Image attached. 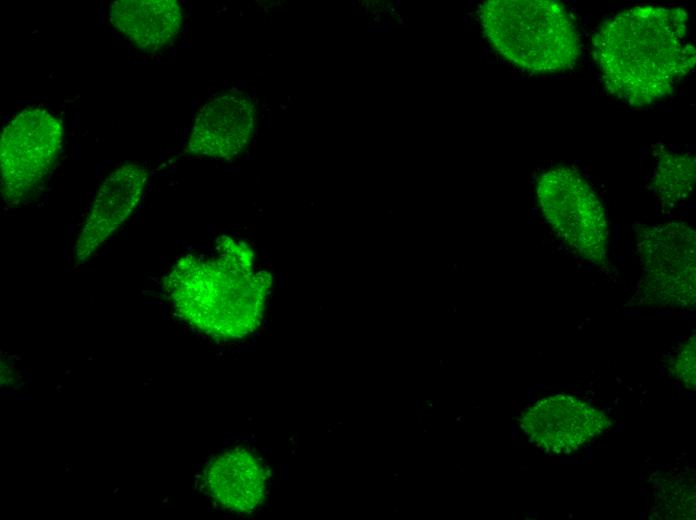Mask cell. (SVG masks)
Wrapping results in <instances>:
<instances>
[{"mask_svg":"<svg viewBox=\"0 0 696 520\" xmlns=\"http://www.w3.org/2000/svg\"><path fill=\"white\" fill-rule=\"evenodd\" d=\"M695 231L683 222L642 228L638 251L643 267L637 299L660 307H694Z\"/></svg>","mask_w":696,"mask_h":520,"instance_id":"obj_6","label":"cell"},{"mask_svg":"<svg viewBox=\"0 0 696 520\" xmlns=\"http://www.w3.org/2000/svg\"><path fill=\"white\" fill-rule=\"evenodd\" d=\"M485 35L514 65L537 73L572 67L580 38L567 9L552 0H491L479 8Z\"/></svg>","mask_w":696,"mask_h":520,"instance_id":"obj_3","label":"cell"},{"mask_svg":"<svg viewBox=\"0 0 696 520\" xmlns=\"http://www.w3.org/2000/svg\"><path fill=\"white\" fill-rule=\"evenodd\" d=\"M62 122L27 107L5 126L0 141L1 194L8 205L28 202L42 189L62 149Z\"/></svg>","mask_w":696,"mask_h":520,"instance_id":"obj_4","label":"cell"},{"mask_svg":"<svg viewBox=\"0 0 696 520\" xmlns=\"http://www.w3.org/2000/svg\"><path fill=\"white\" fill-rule=\"evenodd\" d=\"M684 9L638 5L603 23L593 56L607 90L637 107L669 96L694 67Z\"/></svg>","mask_w":696,"mask_h":520,"instance_id":"obj_1","label":"cell"},{"mask_svg":"<svg viewBox=\"0 0 696 520\" xmlns=\"http://www.w3.org/2000/svg\"><path fill=\"white\" fill-rule=\"evenodd\" d=\"M148 172L138 164L114 170L101 184L73 249L84 263L129 218L141 199Z\"/></svg>","mask_w":696,"mask_h":520,"instance_id":"obj_9","label":"cell"},{"mask_svg":"<svg viewBox=\"0 0 696 520\" xmlns=\"http://www.w3.org/2000/svg\"><path fill=\"white\" fill-rule=\"evenodd\" d=\"M521 422L531 441L553 455L579 450L609 426L602 410L567 394L539 400L525 411Z\"/></svg>","mask_w":696,"mask_h":520,"instance_id":"obj_7","label":"cell"},{"mask_svg":"<svg viewBox=\"0 0 696 520\" xmlns=\"http://www.w3.org/2000/svg\"><path fill=\"white\" fill-rule=\"evenodd\" d=\"M205 480L211 496L236 512L252 511L264 498V468L244 450L227 451L216 457L206 470Z\"/></svg>","mask_w":696,"mask_h":520,"instance_id":"obj_11","label":"cell"},{"mask_svg":"<svg viewBox=\"0 0 696 520\" xmlns=\"http://www.w3.org/2000/svg\"><path fill=\"white\" fill-rule=\"evenodd\" d=\"M111 24L139 49L154 53L170 44L183 25L175 0H118L109 8Z\"/></svg>","mask_w":696,"mask_h":520,"instance_id":"obj_10","label":"cell"},{"mask_svg":"<svg viewBox=\"0 0 696 520\" xmlns=\"http://www.w3.org/2000/svg\"><path fill=\"white\" fill-rule=\"evenodd\" d=\"M537 197L554 233L581 257L603 263L607 253V221L601 201L587 180L570 167L541 174Z\"/></svg>","mask_w":696,"mask_h":520,"instance_id":"obj_5","label":"cell"},{"mask_svg":"<svg viewBox=\"0 0 696 520\" xmlns=\"http://www.w3.org/2000/svg\"><path fill=\"white\" fill-rule=\"evenodd\" d=\"M695 184V156L692 153L663 152L658 156L653 176L657 196L674 204L690 195Z\"/></svg>","mask_w":696,"mask_h":520,"instance_id":"obj_12","label":"cell"},{"mask_svg":"<svg viewBox=\"0 0 696 520\" xmlns=\"http://www.w3.org/2000/svg\"><path fill=\"white\" fill-rule=\"evenodd\" d=\"M255 125L256 106L249 95L220 93L199 111L187 149L197 156L231 160L250 146Z\"/></svg>","mask_w":696,"mask_h":520,"instance_id":"obj_8","label":"cell"},{"mask_svg":"<svg viewBox=\"0 0 696 520\" xmlns=\"http://www.w3.org/2000/svg\"><path fill=\"white\" fill-rule=\"evenodd\" d=\"M677 380L686 388L696 387L695 336L689 338L680 348L672 365Z\"/></svg>","mask_w":696,"mask_h":520,"instance_id":"obj_14","label":"cell"},{"mask_svg":"<svg viewBox=\"0 0 696 520\" xmlns=\"http://www.w3.org/2000/svg\"><path fill=\"white\" fill-rule=\"evenodd\" d=\"M659 493L661 518L695 519V487L690 479L673 478Z\"/></svg>","mask_w":696,"mask_h":520,"instance_id":"obj_13","label":"cell"},{"mask_svg":"<svg viewBox=\"0 0 696 520\" xmlns=\"http://www.w3.org/2000/svg\"><path fill=\"white\" fill-rule=\"evenodd\" d=\"M219 249V256L205 261L180 259L164 286L190 325L213 338H239L258 325L269 285L246 271L244 252L230 238L223 237Z\"/></svg>","mask_w":696,"mask_h":520,"instance_id":"obj_2","label":"cell"}]
</instances>
